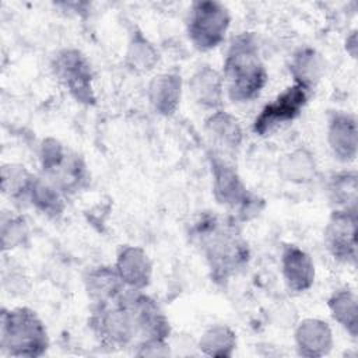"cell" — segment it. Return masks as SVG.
<instances>
[{
    "label": "cell",
    "mask_w": 358,
    "mask_h": 358,
    "mask_svg": "<svg viewBox=\"0 0 358 358\" xmlns=\"http://www.w3.org/2000/svg\"><path fill=\"white\" fill-rule=\"evenodd\" d=\"M92 326L98 337L113 347H124L138 334L144 337L143 347L162 343L169 331L154 301L136 291L102 301Z\"/></svg>",
    "instance_id": "1"
},
{
    "label": "cell",
    "mask_w": 358,
    "mask_h": 358,
    "mask_svg": "<svg viewBox=\"0 0 358 358\" xmlns=\"http://www.w3.org/2000/svg\"><path fill=\"white\" fill-rule=\"evenodd\" d=\"M193 236L201 246L217 281L227 280L248 260L246 243L232 222L214 215L206 217L196 225Z\"/></svg>",
    "instance_id": "2"
},
{
    "label": "cell",
    "mask_w": 358,
    "mask_h": 358,
    "mask_svg": "<svg viewBox=\"0 0 358 358\" xmlns=\"http://www.w3.org/2000/svg\"><path fill=\"white\" fill-rule=\"evenodd\" d=\"M224 76L232 101L245 102L259 95L266 84V69L250 35L238 36L227 55Z\"/></svg>",
    "instance_id": "3"
},
{
    "label": "cell",
    "mask_w": 358,
    "mask_h": 358,
    "mask_svg": "<svg viewBox=\"0 0 358 358\" xmlns=\"http://www.w3.org/2000/svg\"><path fill=\"white\" fill-rule=\"evenodd\" d=\"M0 345L14 357H39L48 348L46 330L28 308L3 310Z\"/></svg>",
    "instance_id": "4"
},
{
    "label": "cell",
    "mask_w": 358,
    "mask_h": 358,
    "mask_svg": "<svg viewBox=\"0 0 358 358\" xmlns=\"http://www.w3.org/2000/svg\"><path fill=\"white\" fill-rule=\"evenodd\" d=\"M229 25V15L217 1H199L193 6L189 20V36L199 49L217 46Z\"/></svg>",
    "instance_id": "5"
},
{
    "label": "cell",
    "mask_w": 358,
    "mask_h": 358,
    "mask_svg": "<svg viewBox=\"0 0 358 358\" xmlns=\"http://www.w3.org/2000/svg\"><path fill=\"white\" fill-rule=\"evenodd\" d=\"M306 99L308 87L296 83L281 95H278L274 102L263 108L262 113L255 120L253 130L257 134L263 136L267 131L273 130L275 126L295 119L299 115L302 106L306 103Z\"/></svg>",
    "instance_id": "6"
},
{
    "label": "cell",
    "mask_w": 358,
    "mask_h": 358,
    "mask_svg": "<svg viewBox=\"0 0 358 358\" xmlns=\"http://www.w3.org/2000/svg\"><path fill=\"white\" fill-rule=\"evenodd\" d=\"M355 210L336 211L326 229V242L330 252L341 260H355Z\"/></svg>",
    "instance_id": "7"
},
{
    "label": "cell",
    "mask_w": 358,
    "mask_h": 358,
    "mask_svg": "<svg viewBox=\"0 0 358 358\" xmlns=\"http://www.w3.org/2000/svg\"><path fill=\"white\" fill-rule=\"evenodd\" d=\"M56 70L71 94L81 102H92L91 73L85 59L77 50H66L59 55Z\"/></svg>",
    "instance_id": "8"
},
{
    "label": "cell",
    "mask_w": 358,
    "mask_h": 358,
    "mask_svg": "<svg viewBox=\"0 0 358 358\" xmlns=\"http://www.w3.org/2000/svg\"><path fill=\"white\" fill-rule=\"evenodd\" d=\"M282 270L288 287L294 291H305L313 282V263L310 257L296 246H288L284 250Z\"/></svg>",
    "instance_id": "9"
},
{
    "label": "cell",
    "mask_w": 358,
    "mask_h": 358,
    "mask_svg": "<svg viewBox=\"0 0 358 358\" xmlns=\"http://www.w3.org/2000/svg\"><path fill=\"white\" fill-rule=\"evenodd\" d=\"M299 352L305 357H320L331 347V333L326 323L315 319L305 320L296 330Z\"/></svg>",
    "instance_id": "10"
},
{
    "label": "cell",
    "mask_w": 358,
    "mask_h": 358,
    "mask_svg": "<svg viewBox=\"0 0 358 358\" xmlns=\"http://www.w3.org/2000/svg\"><path fill=\"white\" fill-rule=\"evenodd\" d=\"M329 140L338 158L344 161L352 159L357 151V129L354 117L345 113H336L330 120Z\"/></svg>",
    "instance_id": "11"
},
{
    "label": "cell",
    "mask_w": 358,
    "mask_h": 358,
    "mask_svg": "<svg viewBox=\"0 0 358 358\" xmlns=\"http://www.w3.org/2000/svg\"><path fill=\"white\" fill-rule=\"evenodd\" d=\"M119 271L120 277L130 285L140 288L148 282L150 278V263L147 256L134 248H127L119 256Z\"/></svg>",
    "instance_id": "12"
},
{
    "label": "cell",
    "mask_w": 358,
    "mask_h": 358,
    "mask_svg": "<svg viewBox=\"0 0 358 358\" xmlns=\"http://www.w3.org/2000/svg\"><path fill=\"white\" fill-rule=\"evenodd\" d=\"M214 175H215V193L221 203H245L248 200V194L236 173L231 166H227L221 161L214 159L213 162Z\"/></svg>",
    "instance_id": "13"
},
{
    "label": "cell",
    "mask_w": 358,
    "mask_h": 358,
    "mask_svg": "<svg viewBox=\"0 0 358 358\" xmlns=\"http://www.w3.org/2000/svg\"><path fill=\"white\" fill-rule=\"evenodd\" d=\"M150 94L151 102L161 113H173L180 96V77L171 74L155 77L151 83Z\"/></svg>",
    "instance_id": "14"
},
{
    "label": "cell",
    "mask_w": 358,
    "mask_h": 358,
    "mask_svg": "<svg viewBox=\"0 0 358 358\" xmlns=\"http://www.w3.org/2000/svg\"><path fill=\"white\" fill-rule=\"evenodd\" d=\"M192 90L197 102L204 106H215L221 102V80L218 74L208 67L200 70L193 77Z\"/></svg>",
    "instance_id": "15"
},
{
    "label": "cell",
    "mask_w": 358,
    "mask_h": 358,
    "mask_svg": "<svg viewBox=\"0 0 358 358\" xmlns=\"http://www.w3.org/2000/svg\"><path fill=\"white\" fill-rule=\"evenodd\" d=\"M330 309L336 320H338L348 331L355 336L357 334V305L355 298L348 291H341L333 295L329 302Z\"/></svg>",
    "instance_id": "16"
},
{
    "label": "cell",
    "mask_w": 358,
    "mask_h": 358,
    "mask_svg": "<svg viewBox=\"0 0 358 358\" xmlns=\"http://www.w3.org/2000/svg\"><path fill=\"white\" fill-rule=\"evenodd\" d=\"M234 345H235L234 333L229 329L222 326L208 330L200 341V348L206 354L214 355V357L231 355Z\"/></svg>",
    "instance_id": "17"
},
{
    "label": "cell",
    "mask_w": 358,
    "mask_h": 358,
    "mask_svg": "<svg viewBox=\"0 0 358 358\" xmlns=\"http://www.w3.org/2000/svg\"><path fill=\"white\" fill-rule=\"evenodd\" d=\"M28 190L31 192L34 203L42 208L45 213L57 214L62 210V200L49 186L39 180H31Z\"/></svg>",
    "instance_id": "18"
},
{
    "label": "cell",
    "mask_w": 358,
    "mask_h": 358,
    "mask_svg": "<svg viewBox=\"0 0 358 358\" xmlns=\"http://www.w3.org/2000/svg\"><path fill=\"white\" fill-rule=\"evenodd\" d=\"M208 126L215 136H218L222 141L228 143L231 147H235L241 140V130L238 123L231 116L222 112L214 115L208 120Z\"/></svg>",
    "instance_id": "19"
},
{
    "label": "cell",
    "mask_w": 358,
    "mask_h": 358,
    "mask_svg": "<svg viewBox=\"0 0 358 358\" xmlns=\"http://www.w3.org/2000/svg\"><path fill=\"white\" fill-rule=\"evenodd\" d=\"M355 190H357L355 175L344 173V175L336 178L333 192H334L338 203L351 201L352 204H355Z\"/></svg>",
    "instance_id": "20"
}]
</instances>
